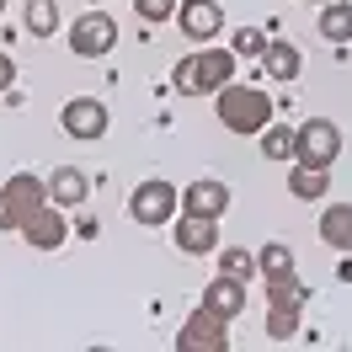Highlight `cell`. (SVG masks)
<instances>
[{"mask_svg": "<svg viewBox=\"0 0 352 352\" xmlns=\"http://www.w3.org/2000/svg\"><path fill=\"white\" fill-rule=\"evenodd\" d=\"M214 112H219V123L230 133H262L267 123H272V96H267L262 86H245V80H224L219 91H214Z\"/></svg>", "mask_w": 352, "mask_h": 352, "instance_id": "6da1fadb", "label": "cell"}, {"mask_svg": "<svg viewBox=\"0 0 352 352\" xmlns=\"http://www.w3.org/2000/svg\"><path fill=\"white\" fill-rule=\"evenodd\" d=\"M235 48H224V43H203L192 59H182L176 65V91L182 96H214V91L224 86V80H235Z\"/></svg>", "mask_w": 352, "mask_h": 352, "instance_id": "7a4b0ae2", "label": "cell"}, {"mask_svg": "<svg viewBox=\"0 0 352 352\" xmlns=\"http://www.w3.org/2000/svg\"><path fill=\"white\" fill-rule=\"evenodd\" d=\"M176 208H182V187H171L166 176H150V182H139L129 198V214L133 224H144V230H160V224L176 219Z\"/></svg>", "mask_w": 352, "mask_h": 352, "instance_id": "3957f363", "label": "cell"}, {"mask_svg": "<svg viewBox=\"0 0 352 352\" xmlns=\"http://www.w3.org/2000/svg\"><path fill=\"white\" fill-rule=\"evenodd\" d=\"M336 155H342V129H336L331 118H305V123L294 129V160H299V166L331 171Z\"/></svg>", "mask_w": 352, "mask_h": 352, "instance_id": "277c9868", "label": "cell"}, {"mask_svg": "<svg viewBox=\"0 0 352 352\" xmlns=\"http://www.w3.org/2000/svg\"><path fill=\"white\" fill-rule=\"evenodd\" d=\"M176 352H230V320L214 315L208 305H198L176 331Z\"/></svg>", "mask_w": 352, "mask_h": 352, "instance_id": "5b68a950", "label": "cell"}, {"mask_svg": "<svg viewBox=\"0 0 352 352\" xmlns=\"http://www.w3.org/2000/svg\"><path fill=\"white\" fill-rule=\"evenodd\" d=\"M38 203H48V182H38L32 171H16L0 187V230H22V219Z\"/></svg>", "mask_w": 352, "mask_h": 352, "instance_id": "8992f818", "label": "cell"}, {"mask_svg": "<svg viewBox=\"0 0 352 352\" xmlns=\"http://www.w3.org/2000/svg\"><path fill=\"white\" fill-rule=\"evenodd\" d=\"M69 48H75V59H102L118 48V22H112L107 11H91L80 22L69 27Z\"/></svg>", "mask_w": 352, "mask_h": 352, "instance_id": "52a82bcc", "label": "cell"}, {"mask_svg": "<svg viewBox=\"0 0 352 352\" xmlns=\"http://www.w3.org/2000/svg\"><path fill=\"white\" fill-rule=\"evenodd\" d=\"M65 133L69 139H80V144H96L102 133H107V123H112V112H107V102H96V96H75V102H65Z\"/></svg>", "mask_w": 352, "mask_h": 352, "instance_id": "ba28073f", "label": "cell"}, {"mask_svg": "<svg viewBox=\"0 0 352 352\" xmlns=\"http://www.w3.org/2000/svg\"><path fill=\"white\" fill-rule=\"evenodd\" d=\"M32 251H59L65 245V235H69V224H65V214H59V203H38L32 214L22 219V230H16Z\"/></svg>", "mask_w": 352, "mask_h": 352, "instance_id": "9c48e42d", "label": "cell"}, {"mask_svg": "<svg viewBox=\"0 0 352 352\" xmlns=\"http://www.w3.org/2000/svg\"><path fill=\"white\" fill-rule=\"evenodd\" d=\"M176 27L192 43H214L224 32V6L219 0H176Z\"/></svg>", "mask_w": 352, "mask_h": 352, "instance_id": "30bf717a", "label": "cell"}, {"mask_svg": "<svg viewBox=\"0 0 352 352\" xmlns=\"http://www.w3.org/2000/svg\"><path fill=\"white\" fill-rule=\"evenodd\" d=\"M171 241H176V251H187V256H208V251H219V219H203V214H182V208H176Z\"/></svg>", "mask_w": 352, "mask_h": 352, "instance_id": "8fae6325", "label": "cell"}, {"mask_svg": "<svg viewBox=\"0 0 352 352\" xmlns=\"http://www.w3.org/2000/svg\"><path fill=\"white\" fill-rule=\"evenodd\" d=\"M224 208H230V187L214 182V176H203L192 187H182V214H203V219H224Z\"/></svg>", "mask_w": 352, "mask_h": 352, "instance_id": "7c38bea8", "label": "cell"}, {"mask_svg": "<svg viewBox=\"0 0 352 352\" xmlns=\"http://www.w3.org/2000/svg\"><path fill=\"white\" fill-rule=\"evenodd\" d=\"M245 278H230V272H219V278H214V283L203 288V305L214 309V315H224V320H235V315H241L245 309V299H251V294H245Z\"/></svg>", "mask_w": 352, "mask_h": 352, "instance_id": "4fadbf2b", "label": "cell"}, {"mask_svg": "<svg viewBox=\"0 0 352 352\" xmlns=\"http://www.w3.org/2000/svg\"><path fill=\"white\" fill-rule=\"evenodd\" d=\"M91 198V176L80 166H59V171L48 176V203H59V208H75V203Z\"/></svg>", "mask_w": 352, "mask_h": 352, "instance_id": "5bb4252c", "label": "cell"}, {"mask_svg": "<svg viewBox=\"0 0 352 352\" xmlns=\"http://www.w3.org/2000/svg\"><path fill=\"white\" fill-rule=\"evenodd\" d=\"M305 69V54L288 43V38H267V48H262V75L267 80H294Z\"/></svg>", "mask_w": 352, "mask_h": 352, "instance_id": "9a60e30c", "label": "cell"}, {"mask_svg": "<svg viewBox=\"0 0 352 352\" xmlns=\"http://www.w3.org/2000/svg\"><path fill=\"white\" fill-rule=\"evenodd\" d=\"M320 241L331 251H347L352 256V203H331L326 214H320Z\"/></svg>", "mask_w": 352, "mask_h": 352, "instance_id": "2e32d148", "label": "cell"}, {"mask_svg": "<svg viewBox=\"0 0 352 352\" xmlns=\"http://www.w3.org/2000/svg\"><path fill=\"white\" fill-rule=\"evenodd\" d=\"M288 192H294L299 203H320L331 192V176L320 171V166H299V160H294V171H288Z\"/></svg>", "mask_w": 352, "mask_h": 352, "instance_id": "e0dca14e", "label": "cell"}, {"mask_svg": "<svg viewBox=\"0 0 352 352\" xmlns=\"http://www.w3.org/2000/svg\"><path fill=\"white\" fill-rule=\"evenodd\" d=\"M262 283H267V305H288V309L309 305V288H305V278H299V267L283 272V278H262Z\"/></svg>", "mask_w": 352, "mask_h": 352, "instance_id": "ac0fdd59", "label": "cell"}, {"mask_svg": "<svg viewBox=\"0 0 352 352\" xmlns=\"http://www.w3.org/2000/svg\"><path fill=\"white\" fill-rule=\"evenodd\" d=\"M320 38L326 43H352V0H326V11H320Z\"/></svg>", "mask_w": 352, "mask_h": 352, "instance_id": "d6986e66", "label": "cell"}, {"mask_svg": "<svg viewBox=\"0 0 352 352\" xmlns=\"http://www.w3.org/2000/svg\"><path fill=\"white\" fill-rule=\"evenodd\" d=\"M22 27L32 32V38H48V32H59V0H27Z\"/></svg>", "mask_w": 352, "mask_h": 352, "instance_id": "ffe728a7", "label": "cell"}, {"mask_svg": "<svg viewBox=\"0 0 352 352\" xmlns=\"http://www.w3.org/2000/svg\"><path fill=\"white\" fill-rule=\"evenodd\" d=\"M256 272H262V278H283V272H294V245L267 241L262 251H256Z\"/></svg>", "mask_w": 352, "mask_h": 352, "instance_id": "44dd1931", "label": "cell"}, {"mask_svg": "<svg viewBox=\"0 0 352 352\" xmlns=\"http://www.w3.org/2000/svg\"><path fill=\"white\" fill-rule=\"evenodd\" d=\"M256 139H262L267 160H288V155H294V129H288V123H267Z\"/></svg>", "mask_w": 352, "mask_h": 352, "instance_id": "7402d4cb", "label": "cell"}, {"mask_svg": "<svg viewBox=\"0 0 352 352\" xmlns=\"http://www.w3.org/2000/svg\"><path fill=\"white\" fill-rule=\"evenodd\" d=\"M299 315H305V309L267 305V336H272V342H294V331H299Z\"/></svg>", "mask_w": 352, "mask_h": 352, "instance_id": "603a6c76", "label": "cell"}, {"mask_svg": "<svg viewBox=\"0 0 352 352\" xmlns=\"http://www.w3.org/2000/svg\"><path fill=\"white\" fill-rule=\"evenodd\" d=\"M219 272H230V278H245V283H251V272H256V256H251L245 245H219Z\"/></svg>", "mask_w": 352, "mask_h": 352, "instance_id": "cb8c5ba5", "label": "cell"}, {"mask_svg": "<svg viewBox=\"0 0 352 352\" xmlns=\"http://www.w3.org/2000/svg\"><path fill=\"white\" fill-rule=\"evenodd\" d=\"M230 48H235V59H262V48H267V32L245 27V32H235V38H230Z\"/></svg>", "mask_w": 352, "mask_h": 352, "instance_id": "d4e9b609", "label": "cell"}, {"mask_svg": "<svg viewBox=\"0 0 352 352\" xmlns=\"http://www.w3.org/2000/svg\"><path fill=\"white\" fill-rule=\"evenodd\" d=\"M133 11L144 22H166V16H176V0H133Z\"/></svg>", "mask_w": 352, "mask_h": 352, "instance_id": "484cf974", "label": "cell"}, {"mask_svg": "<svg viewBox=\"0 0 352 352\" xmlns=\"http://www.w3.org/2000/svg\"><path fill=\"white\" fill-rule=\"evenodd\" d=\"M11 80H16V65H11V54H0V96L11 91Z\"/></svg>", "mask_w": 352, "mask_h": 352, "instance_id": "4316f807", "label": "cell"}, {"mask_svg": "<svg viewBox=\"0 0 352 352\" xmlns=\"http://www.w3.org/2000/svg\"><path fill=\"white\" fill-rule=\"evenodd\" d=\"M0 11H6V0H0Z\"/></svg>", "mask_w": 352, "mask_h": 352, "instance_id": "83f0119b", "label": "cell"}, {"mask_svg": "<svg viewBox=\"0 0 352 352\" xmlns=\"http://www.w3.org/2000/svg\"><path fill=\"white\" fill-rule=\"evenodd\" d=\"M91 6H102V0H91Z\"/></svg>", "mask_w": 352, "mask_h": 352, "instance_id": "f1b7e54d", "label": "cell"}]
</instances>
